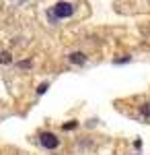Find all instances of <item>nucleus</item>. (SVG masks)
Returning a JSON list of instances; mask_svg holds the SVG:
<instances>
[{
    "label": "nucleus",
    "instance_id": "1",
    "mask_svg": "<svg viewBox=\"0 0 150 155\" xmlns=\"http://www.w3.org/2000/svg\"><path fill=\"white\" fill-rule=\"evenodd\" d=\"M52 17H56V19H66V17H72L74 15V6L70 4V2H58L52 12H49Z\"/></svg>",
    "mask_w": 150,
    "mask_h": 155
},
{
    "label": "nucleus",
    "instance_id": "2",
    "mask_svg": "<svg viewBox=\"0 0 150 155\" xmlns=\"http://www.w3.org/2000/svg\"><path fill=\"white\" fill-rule=\"evenodd\" d=\"M39 143L43 145L45 149H56L60 145V139L54 132H41V134H39Z\"/></svg>",
    "mask_w": 150,
    "mask_h": 155
},
{
    "label": "nucleus",
    "instance_id": "3",
    "mask_svg": "<svg viewBox=\"0 0 150 155\" xmlns=\"http://www.w3.org/2000/svg\"><path fill=\"white\" fill-rule=\"evenodd\" d=\"M68 60L72 62V64H84V62H86V56H84L82 52H72V54L68 56Z\"/></svg>",
    "mask_w": 150,
    "mask_h": 155
},
{
    "label": "nucleus",
    "instance_id": "4",
    "mask_svg": "<svg viewBox=\"0 0 150 155\" xmlns=\"http://www.w3.org/2000/svg\"><path fill=\"white\" fill-rule=\"evenodd\" d=\"M0 62H2V64H11V62H12L11 52H2V56H0Z\"/></svg>",
    "mask_w": 150,
    "mask_h": 155
},
{
    "label": "nucleus",
    "instance_id": "5",
    "mask_svg": "<svg viewBox=\"0 0 150 155\" xmlns=\"http://www.w3.org/2000/svg\"><path fill=\"white\" fill-rule=\"evenodd\" d=\"M19 68H31V60H23V62H17Z\"/></svg>",
    "mask_w": 150,
    "mask_h": 155
},
{
    "label": "nucleus",
    "instance_id": "6",
    "mask_svg": "<svg viewBox=\"0 0 150 155\" xmlns=\"http://www.w3.org/2000/svg\"><path fill=\"white\" fill-rule=\"evenodd\" d=\"M140 112H142L144 116H150V104H144V106L140 107Z\"/></svg>",
    "mask_w": 150,
    "mask_h": 155
},
{
    "label": "nucleus",
    "instance_id": "7",
    "mask_svg": "<svg viewBox=\"0 0 150 155\" xmlns=\"http://www.w3.org/2000/svg\"><path fill=\"white\" fill-rule=\"evenodd\" d=\"M47 87H49L47 83H41L39 87H37V93H39V95H41V93H45V91H47Z\"/></svg>",
    "mask_w": 150,
    "mask_h": 155
},
{
    "label": "nucleus",
    "instance_id": "8",
    "mask_svg": "<svg viewBox=\"0 0 150 155\" xmlns=\"http://www.w3.org/2000/svg\"><path fill=\"white\" fill-rule=\"evenodd\" d=\"M123 62H130V56H126V58H119V60H115V64H123Z\"/></svg>",
    "mask_w": 150,
    "mask_h": 155
}]
</instances>
